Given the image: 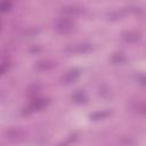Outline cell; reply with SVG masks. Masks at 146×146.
Instances as JSON below:
<instances>
[{
	"mask_svg": "<svg viewBox=\"0 0 146 146\" xmlns=\"http://www.w3.org/2000/svg\"><path fill=\"white\" fill-rule=\"evenodd\" d=\"M74 26H75L74 22L71 18H67V17H62V18L57 19L56 23H55L56 30L60 33H64V34L72 32L74 30Z\"/></svg>",
	"mask_w": 146,
	"mask_h": 146,
	"instance_id": "cell-1",
	"label": "cell"
},
{
	"mask_svg": "<svg viewBox=\"0 0 146 146\" xmlns=\"http://www.w3.org/2000/svg\"><path fill=\"white\" fill-rule=\"evenodd\" d=\"M49 100L47 98H35L33 99L30 105L25 108V112L27 113H31V112H34V111H39V110H42L43 107H46L48 105Z\"/></svg>",
	"mask_w": 146,
	"mask_h": 146,
	"instance_id": "cell-2",
	"label": "cell"
},
{
	"mask_svg": "<svg viewBox=\"0 0 146 146\" xmlns=\"http://www.w3.org/2000/svg\"><path fill=\"white\" fill-rule=\"evenodd\" d=\"M92 49V46L89 43H80V44H74L70 46L65 49L67 52H73V54H81V52H88Z\"/></svg>",
	"mask_w": 146,
	"mask_h": 146,
	"instance_id": "cell-3",
	"label": "cell"
},
{
	"mask_svg": "<svg viewBox=\"0 0 146 146\" xmlns=\"http://www.w3.org/2000/svg\"><path fill=\"white\" fill-rule=\"evenodd\" d=\"M80 76V70L79 68H72L68 72H66L63 78H62V82L64 84H70L72 82H74Z\"/></svg>",
	"mask_w": 146,
	"mask_h": 146,
	"instance_id": "cell-4",
	"label": "cell"
},
{
	"mask_svg": "<svg viewBox=\"0 0 146 146\" xmlns=\"http://www.w3.org/2000/svg\"><path fill=\"white\" fill-rule=\"evenodd\" d=\"M60 11L62 14L64 15H68V16H75V15H79L83 11V8L80 7V6H76V5H68V6H64L60 8Z\"/></svg>",
	"mask_w": 146,
	"mask_h": 146,
	"instance_id": "cell-5",
	"label": "cell"
},
{
	"mask_svg": "<svg viewBox=\"0 0 146 146\" xmlns=\"http://www.w3.org/2000/svg\"><path fill=\"white\" fill-rule=\"evenodd\" d=\"M111 115V112L107 110H102V111H97L90 114V119L91 120H102V119H106L107 116Z\"/></svg>",
	"mask_w": 146,
	"mask_h": 146,
	"instance_id": "cell-6",
	"label": "cell"
},
{
	"mask_svg": "<svg viewBox=\"0 0 146 146\" xmlns=\"http://www.w3.org/2000/svg\"><path fill=\"white\" fill-rule=\"evenodd\" d=\"M72 99L75 103H84L87 100V95L83 90H78L72 95Z\"/></svg>",
	"mask_w": 146,
	"mask_h": 146,
	"instance_id": "cell-7",
	"label": "cell"
},
{
	"mask_svg": "<svg viewBox=\"0 0 146 146\" xmlns=\"http://www.w3.org/2000/svg\"><path fill=\"white\" fill-rule=\"evenodd\" d=\"M123 39L127 42H137L138 40H140V34L137 32H128L123 34Z\"/></svg>",
	"mask_w": 146,
	"mask_h": 146,
	"instance_id": "cell-8",
	"label": "cell"
},
{
	"mask_svg": "<svg viewBox=\"0 0 146 146\" xmlns=\"http://www.w3.org/2000/svg\"><path fill=\"white\" fill-rule=\"evenodd\" d=\"M54 66V63L52 62H49V60H42V62H39L36 65H35V68L38 70H41V71H44V70H49Z\"/></svg>",
	"mask_w": 146,
	"mask_h": 146,
	"instance_id": "cell-9",
	"label": "cell"
},
{
	"mask_svg": "<svg viewBox=\"0 0 146 146\" xmlns=\"http://www.w3.org/2000/svg\"><path fill=\"white\" fill-rule=\"evenodd\" d=\"M111 60L114 63V64H122L125 62V57L122 55V54H115L112 56Z\"/></svg>",
	"mask_w": 146,
	"mask_h": 146,
	"instance_id": "cell-10",
	"label": "cell"
},
{
	"mask_svg": "<svg viewBox=\"0 0 146 146\" xmlns=\"http://www.w3.org/2000/svg\"><path fill=\"white\" fill-rule=\"evenodd\" d=\"M11 6H13V3L9 1H0V11L1 13L8 11L11 8Z\"/></svg>",
	"mask_w": 146,
	"mask_h": 146,
	"instance_id": "cell-11",
	"label": "cell"
}]
</instances>
